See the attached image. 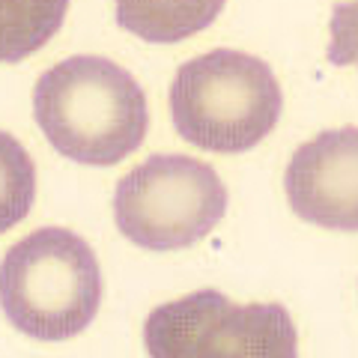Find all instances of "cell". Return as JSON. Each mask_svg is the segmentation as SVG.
<instances>
[{
	"label": "cell",
	"instance_id": "obj_4",
	"mask_svg": "<svg viewBox=\"0 0 358 358\" xmlns=\"http://www.w3.org/2000/svg\"><path fill=\"white\" fill-rule=\"evenodd\" d=\"M227 212L215 167L176 152L150 155L117 182L114 221L131 245L179 251L209 236Z\"/></svg>",
	"mask_w": 358,
	"mask_h": 358
},
{
	"label": "cell",
	"instance_id": "obj_7",
	"mask_svg": "<svg viewBox=\"0 0 358 358\" xmlns=\"http://www.w3.org/2000/svg\"><path fill=\"white\" fill-rule=\"evenodd\" d=\"M117 24L131 36L173 45L206 30L221 15L224 0H114Z\"/></svg>",
	"mask_w": 358,
	"mask_h": 358
},
{
	"label": "cell",
	"instance_id": "obj_3",
	"mask_svg": "<svg viewBox=\"0 0 358 358\" xmlns=\"http://www.w3.org/2000/svg\"><path fill=\"white\" fill-rule=\"evenodd\" d=\"M0 305L27 338L81 334L102 305V268L93 248L66 227L33 230L3 254Z\"/></svg>",
	"mask_w": 358,
	"mask_h": 358
},
{
	"label": "cell",
	"instance_id": "obj_2",
	"mask_svg": "<svg viewBox=\"0 0 358 358\" xmlns=\"http://www.w3.org/2000/svg\"><path fill=\"white\" fill-rule=\"evenodd\" d=\"M281 84L266 60L215 48L185 60L171 84V120L197 150L239 155L254 150L281 120Z\"/></svg>",
	"mask_w": 358,
	"mask_h": 358
},
{
	"label": "cell",
	"instance_id": "obj_8",
	"mask_svg": "<svg viewBox=\"0 0 358 358\" xmlns=\"http://www.w3.org/2000/svg\"><path fill=\"white\" fill-rule=\"evenodd\" d=\"M69 0H0V60L18 63L60 30Z\"/></svg>",
	"mask_w": 358,
	"mask_h": 358
},
{
	"label": "cell",
	"instance_id": "obj_1",
	"mask_svg": "<svg viewBox=\"0 0 358 358\" xmlns=\"http://www.w3.org/2000/svg\"><path fill=\"white\" fill-rule=\"evenodd\" d=\"M33 117L60 155L90 167L129 159L150 129L141 84L99 54H78L45 69L33 87Z\"/></svg>",
	"mask_w": 358,
	"mask_h": 358
},
{
	"label": "cell",
	"instance_id": "obj_9",
	"mask_svg": "<svg viewBox=\"0 0 358 358\" xmlns=\"http://www.w3.org/2000/svg\"><path fill=\"white\" fill-rule=\"evenodd\" d=\"M329 51L331 66H358V0H341L329 18Z\"/></svg>",
	"mask_w": 358,
	"mask_h": 358
},
{
	"label": "cell",
	"instance_id": "obj_5",
	"mask_svg": "<svg viewBox=\"0 0 358 358\" xmlns=\"http://www.w3.org/2000/svg\"><path fill=\"white\" fill-rule=\"evenodd\" d=\"M143 346L150 358H299L296 322L284 305H236L221 289L152 308Z\"/></svg>",
	"mask_w": 358,
	"mask_h": 358
},
{
	"label": "cell",
	"instance_id": "obj_6",
	"mask_svg": "<svg viewBox=\"0 0 358 358\" xmlns=\"http://www.w3.org/2000/svg\"><path fill=\"white\" fill-rule=\"evenodd\" d=\"M284 192L301 221L358 233V126L301 143L284 171Z\"/></svg>",
	"mask_w": 358,
	"mask_h": 358
}]
</instances>
